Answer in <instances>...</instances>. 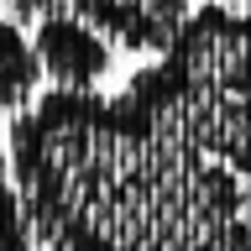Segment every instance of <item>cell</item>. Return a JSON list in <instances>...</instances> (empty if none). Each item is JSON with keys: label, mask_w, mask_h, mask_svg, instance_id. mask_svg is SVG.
I'll return each instance as SVG.
<instances>
[{"label": "cell", "mask_w": 251, "mask_h": 251, "mask_svg": "<svg viewBox=\"0 0 251 251\" xmlns=\"http://www.w3.org/2000/svg\"><path fill=\"white\" fill-rule=\"evenodd\" d=\"M121 100L136 115H147L173 147H183L204 162H220L251 183V94L199 89V84H183L173 68L152 63V68L131 74Z\"/></svg>", "instance_id": "6da1fadb"}, {"label": "cell", "mask_w": 251, "mask_h": 251, "mask_svg": "<svg viewBox=\"0 0 251 251\" xmlns=\"http://www.w3.org/2000/svg\"><path fill=\"white\" fill-rule=\"evenodd\" d=\"M157 63L199 89L251 94V11H235L225 0L194 5Z\"/></svg>", "instance_id": "7a4b0ae2"}, {"label": "cell", "mask_w": 251, "mask_h": 251, "mask_svg": "<svg viewBox=\"0 0 251 251\" xmlns=\"http://www.w3.org/2000/svg\"><path fill=\"white\" fill-rule=\"evenodd\" d=\"M31 47H37L42 78H52L68 94H94V84L115 63L110 58V37H100L84 16H42Z\"/></svg>", "instance_id": "3957f363"}, {"label": "cell", "mask_w": 251, "mask_h": 251, "mask_svg": "<svg viewBox=\"0 0 251 251\" xmlns=\"http://www.w3.org/2000/svg\"><path fill=\"white\" fill-rule=\"evenodd\" d=\"M42 84V63H37V47L16 21L0 16V110L26 105Z\"/></svg>", "instance_id": "277c9868"}]
</instances>
